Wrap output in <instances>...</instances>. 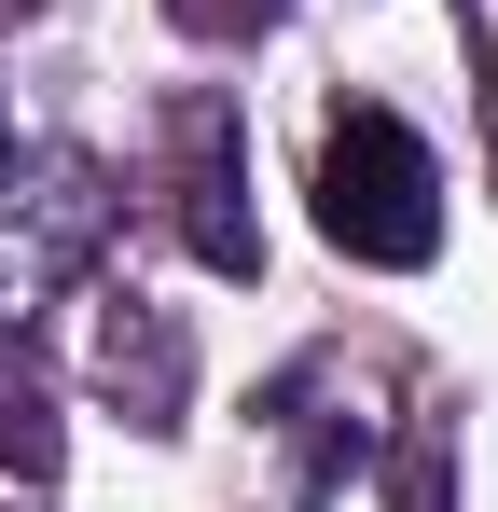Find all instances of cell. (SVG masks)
<instances>
[{"label": "cell", "instance_id": "obj_1", "mask_svg": "<svg viewBox=\"0 0 498 512\" xmlns=\"http://www.w3.org/2000/svg\"><path fill=\"white\" fill-rule=\"evenodd\" d=\"M319 236L346 263H429L443 250V167H429V139H415L402 111H332L319 139Z\"/></svg>", "mask_w": 498, "mask_h": 512}, {"label": "cell", "instance_id": "obj_2", "mask_svg": "<svg viewBox=\"0 0 498 512\" xmlns=\"http://www.w3.org/2000/svg\"><path fill=\"white\" fill-rule=\"evenodd\" d=\"M97 222H111V194L83 153H28V167H0V291H42V277H70L97 250Z\"/></svg>", "mask_w": 498, "mask_h": 512}, {"label": "cell", "instance_id": "obj_3", "mask_svg": "<svg viewBox=\"0 0 498 512\" xmlns=\"http://www.w3.org/2000/svg\"><path fill=\"white\" fill-rule=\"evenodd\" d=\"M166 194H180V236H194L208 277H249V263H263V222H249V139H236L222 97L180 111V167H166Z\"/></svg>", "mask_w": 498, "mask_h": 512}, {"label": "cell", "instance_id": "obj_4", "mask_svg": "<svg viewBox=\"0 0 498 512\" xmlns=\"http://www.w3.org/2000/svg\"><path fill=\"white\" fill-rule=\"evenodd\" d=\"M97 388L125 402V429H180L194 416V333L166 305H139V291H111L97 305Z\"/></svg>", "mask_w": 498, "mask_h": 512}, {"label": "cell", "instance_id": "obj_5", "mask_svg": "<svg viewBox=\"0 0 498 512\" xmlns=\"http://www.w3.org/2000/svg\"><path fill=\"white\" fill-rule=\"evenodd\" d=\"M56 457H70V429H56V374H42V346L0 319V471H14V485H42Z\"/></svg>", "mask_w": 498, "mask_h": 512}]
</instances>
